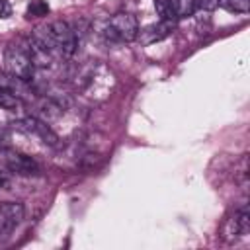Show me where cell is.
<instances>
[{"mask_svg": "<svg viewBox=\"0 0 250 250\" xmlns=\"http://www.w3.org/2000/svg\"><path fill=\"white\" fill-rule=\"evenodd\" d=\"M4 64L10 76H16L20 80H31L33 76V62L29 59L27 53V45H20V43H12L6 47L4 51Z\"/></svg>", "mask_w": 250, "mask_h": 250, "instance_id": "cell-1", "label": "cell"}, {"mask_svg": "<svg viewBox=\"0 0 250 250\" xmlns=\"http://www.w3.org/2000/svg\"><path fill=\"white\" fill-rule=\"evenodd\" d=\"M172 29H174V20H160L158 23L148 25L146 29H143L141 35H137V37H141V43L152 45V43L162 41L164 37H168L172 33Z\"/></svg>", "mask_w": 250, "mask_h": 250, "instance_id": "cell-7", "label": "cell"}, {"mask_svg": "<svg viewBox=\"0 0 250 250\" xmlns=\"http://www.w3.org/2000/svg\"><path fill=\"white\" fill-rule=\"evenodd\" d=\"M21 129H25L27 133H35L45 145H51V146H57V143H59V137H57V133L49 127V123L47 121H43L41 117H37V115H29V117H25L23 121H20L18 123Z\"/></svg>", "mask_w": 250, "mask_h": 250, "instance_id": "cell-6", "label": "cell"}, {"mask_svg": "<svg viewBox=\"0 0 250 250\" xmlns=\"http://www.w3.org/2000/svg\"><path fill=\"white\" fill-rule=\"evenodd\" d=\"M154 8H156L160 20H174V18H176L170 0H154Z\"/></svg>", "mask_w": 250, "mask_h": 250, "instance_id": "cell-13", "label": "cell"}, {"mask_svg": "<svg viewBox=\"0 0 250 250\" xmlns=\"http://www.w3.org/2000/svg\"><path fill=\"white\" fill-rule=\"evenodd\" d=\"M0 107L2 109H8V111H20L23 107V100L18 98L8 88H0Z\"/></svg>", "mask_w": 250, "mask_h": 250, "instance_id": "cell-9", "label": "cell"}, {"mask_svg": "<svg viewBox=\"0 0 250 250\" xmlns=\"http://www.w3.org/2000/svg\"><path fill=\"white\" fill-rule=\"evenodd\" d=\"M49 31L57 43V49L62 57H72L78 49V37L74 33V29L70 27V23L62 21V20H57L53 23H49Z\"/></svg>", "mask_w": 250, "mask_h": 250, "instance_id": "cell-3", "label": "cell"}, {"mask_svg": "<svg viewBox=\"0 0 250 250\" xmlns=\"http://www.w3.org/2000/svg\"><path fill=\"white\" fill-rule=\"evenodd\" d=\"M4 162H6L8 170L14 174H20V176H37L39 174V164L27 154H21L16 150H4Z\"/></svg>", "mask_w": 250, "mask_h": 250, "instance_id": "cell-5", "label": "cell"}, {"mask_svg": "<svg viewBox=\"0 0 250 250\" xmlns=\"http://www.w3.org/2000/svg\"><path fill=\"white\" fill-rule=\"evenodd\" d=\"M4 78H6V74H4V72H0V88H2V84H4Z\"/></svg>", "mask_w": 250, "mask_h": 250, "instance_id": "cell-16", "label": "cell"}, {"mask_svg": "<svg viewBox=\"0 0 250 250\" xmlns=\"http://www.w3.org/2000/svg\"><path fill=\"white\" fill-rule=\"evenodd\" d=\"M248 232H250V215L246 209H242L225 221L221 229V238L225 242H234L238 236H246Z\"/></svg>", "mask_w": 250, "mask_h": 250, "instance_id": "cell-4", "label": "cell"}, {"mask_svg": "<svg viewBox=\"0 0 250 250\" xmlns=\"http://www.w3.org/2000/svg\"><path fill=\"white\" fill-rule=\"evenodd\" d=\"M199 4V8L201 10H205V12H211V10H215L217 6H219V0H195V6Z\"/></svg>", "mask_w": 250, "mask_h": 250, "instance_id": "cell-14", "label": "cell"}, {"mask_svg": "<svg viewBox=\"0 0 250 250\" xmlns=\"http://www.w3.org/2000/svg\"><path fill=\"white\" fill-rule=\"evenodd\" d=\"M27 53H29V59H31V62H33V68H35V66L47 68V66H51L53 61H55V55H53L49 49H45L43 45H39L37 41H33L31 37H29V41H27Z\"/></svg>", "mask_w": 250, "mask_h": 250, "instance_id": "cell-8", "label": "cell"}, {"mask_svg": "<svg viewBox=\"0 0 250 250\" xmlns=\"http://www.w3.org/2000/svg\"><path fill=\"white\" fill-rule=\"evenodd\" d=\"M176 18H188L195 10V0H170Z\"/></svg>", "mask_w": 250, "mask_h": 250, "instance_id": "cell-10", "label": "cell"}, {"mask_svg": "<svg viewBox=\"0 0 250 250\" xmlns=\"http://www.w3.org/2000/svg\"><path fill=\"white\" fill-rule=\"evenodd\" d=\"M219 6L227 12L246 14L250 10V0H219Z\"/></svg>", "mask_w": 250, "mask_h": 250, "instance_id": "cell-11", "label": "cell"}, {"mask_svg": "<svg viewBox=\"0 0 250 250\" xmlns=\"http://www.w3.org/2000/svg\"><path fill=\"white\" fill-rule=\"evenodd\" d=\"M47 14H49V4L45 0H31V4L27 6V16L41 18V16H47Z\"/></svg>", "mask_w": 250, "mask_h": 250, "instance_id": "cell-12", "label": "cell"}, {"mask_svg": "<svg viewBox=\"0 0 250 250\" xmlns=\"http://www.w3.org/2000/svg\"><path fill=\"white\" fill-rule=\"evenodd\" d=\"M10 16H12V6H10V2H8V0H0V18L6 20V18H10Z\"/></svg>", "mask_w": 250, "mask_h": 250, "instance_id": "cell-15", "label": "cell"}, {"mask_svg": "<svg viewBox=\"0 0 250 250\" xmlns=\"http://www.w3.org/2000/svg\"><path fill=\"white\" fill-rule=\"evenodd\" d=\"M2 184H4V180H2V176H0V186H2Z\"/></svg>", "mask_w": 250, "mask_h": 250, "instance_id": "cell-17", "label": "cell"}, {"mask_svg": "<svg viewBox=\"0 0 250 250\" xmlns=\"http://www.w3.org/2000/svg\"><path fill=\"white\" fill-rule=\"evenodd\" d=\"M107 35L121 39V41H133L139 35V21L133 14L129 12H117L115 16H111V20L107 21L105 27Z\"/></svg>", "mask_w": 250, "mask_h": 250, "instance_id": "cell-2", "label": "cell"}]
</instances>
